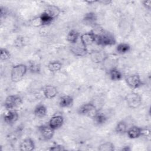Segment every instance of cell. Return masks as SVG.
<instances>
[{
    "label": "cell",
    "instance_id": "6da1fadb",
    "mask_svg": "<svg viewBox=\"0 0 151 151\" xmlns=\"http://www.w3.org/2000/svg\"><path fill=\"white\" fill-rule=\"evenodd\" d=\"M28 70V67L24 64L14 65L11 72V79L12 82L17 83L21 81L25 76Z\"/></svg>",
    "mask_w": 151,
    "mask_h": 151
},
{
    "label": "cell",
    "instance_id": "7a4b0ae2",
    "mask_svg": "<svg viewBox=\"0 0 151 151\" xmlns=\"http://www.w3.org/2000/svg\"><path fill=\"white\" fill-rule=\"evenodd\" d=\"M97 44L102 46L112 45L115 44L116 40L113 35L109 32H103L100 34H97L96 42Z\"/></svg>",
    "mask_w": 151,
    "mask_h": 151
},
{
    "label": "cell",
    "instance_id": "3957f363",
    "mask_svg": "<svg viewBox=\"0 0 151 151\" xmlns=\"http://www.w3.org/2000/svg\"><path fill=\"white\" fill-rule=\"evenodd\" d=\"M98 111L99 110L92 103H87L83 104L78 109V114L90 117L91 118H93Z\"/></svg>",
    "mask_w": 151,
    "mask_h": 151
},
{
    "label": "cell",
    "instance_id": "277c9868",
    "mask_svg": "<svg viewBox=\"0 0 151 151\" xmlns=\"http://www.w3.org/2000/svg\"><path fill=\"white\" fill-rule=\"evenodd\" d=\"M22 103V99L18 95H9L8 96L5 101L4 107L7 110H14Z\"/></svg>",
    "mask_w": 151,
    "mask_h": 151
},
{
    "label": "cell",
    "instance_id": "5b68a950",
    "mask_svg": "<svg viewBox=\"0 0 151 151\" xmlns=\"http://www.w3.org/2000/svg\"><path fill=\"white\" fill-rule=\"evenodd\" d=\"M126 100L128 106L131 109H136L142 103L141 97L136 93L128 94L126 97Z\"/></svg>",
    "mask_w": 151,
    "mask_h": 151
},
{
    "label": "cell",
    "instance_id": "8992f818",
    "mask_svg": "<svg viewBox=\"0 0 151 151\" xmlns=\"http://www.w3.org/2000/svg\"><path fill=\"white\" fill-rule=\"evenodd\" d=\"M91 60L95 63H100L104 61L108 57L107 53L103 50H93L90 53Z\"/></svg>",
    "mask_w": 151,
    "mask_h": 151
},
{
    "label": "cell",
    "instance_id": "52a82bcc",
    "mask_svg": "<svg viewBox=\"0 0 151 151\" xmlns=\"http://www.w3.org/2000/svg\"><path fill=\"white\" fill-rule=\"evenodd\" d=\"M38 130L40 136L45 140H50L54 134V130L49 125H41L38 127Z\"/></svg>",
    "mask_w": 151,
    "mask_h": 151
},
{
    "label": "cell",
    "instance_id": "ba28073f",
    "mask_svg": "<svg viewBox=\"0 0 151 151\" xmlns=\"http://www.w3.org/2000/svg\"><path fill=\"white\" fill-rule=\"evenodd\" d=\"M97 34L93 31L86 32L82 34L80 37V40L81 44L87 47V46L92 44L96 42Z\"/></svg>",
    "mask_w": 151,
    "mask_h": 151
},
{
    "label": "cell",
    "instance_id": "9c48e42d",
    "mask_svg": "<svg viewBox=\"0 0 151 151\" xmlns=\"http://www.w3.org/2000/svg\"><path fill=\"white\" fill-rule=\"evenodd\" d=\"M127 84L132 88H137L142 85V81L138 74H132L126 78Z\"/></svg>",
    "mask_w": 151,
    "mask_h": 151
},
{
    "label": "cell",
    "instance_id": "30bf717a",
    "mask_svg": "<svg viewBox=\"0 0 151 151\" xmlns=\"http://www.w3.org/2000/svg\"><path fill=\"white\" fill-rule=\"evenodd\" d=\"M64 123V118L61 115H55L52 116L50 121L48 125L54 130H56L61 127Z\"/></svg>",
    "mask_w": 151,
    "mask_h": 151
},
{
    "label": "cell",
    "instance_id": "8fae6325",
    "mask_svg": "<svg viewBox=\"0 0 151 151\" xmlns=\"http://www.w3.org/2000/svg\"><path fill=\"white\" fill-rule=\"evenodd\" d=\"M126 133L129 138L136 139L141 136L143 134L144 130L140 127L137 126H133L128 129Z\"/></svg>",
    "mask_w": 151,
    "mask_h": 151
},
{
    "label": "cell",
    "instance_id": "7c38bea8",
    "mask_svg": "<svg viewBox=\"0 0 151 151\" xmlns=\"http://www.w3.org/2000/svg\"><path fill=\"white\" fill-rule=\"evenodd\" d=\"M74 44V45L71 47L70 50L75 55L78 57H83L87 54L88 51L87 47L84 46L82 44L81 45L76 44H76Z\"/></svg>",
    "mask_w": 151,
    "mask_h": 151
},
{
    "label": "cell",
    "instance_id": "4fadbf2b",
    "mask_svg": "<svg viewBox=\"0 0 151 151\" xmlns=\"http://www.w3.org/2000/svg\"><path fill=\"white\" fill-rule=\"evenodd\" d=\"M18 117L19 115L17 111L14 110H9L4 116V120L6 123L8 124H12L18 120Z\"/></svg>",
    "mask_w": 151,
    "mask_h": 151
},
{
    "label": "cell",
    "instance_id": "5bb4252c",
    "mask_svg": "<svg viewBox=\"0 0 151 151\" xmlns=\"http://www.w3.org/2000/svg\"><path fill=\"white\" fill-rule=\"evenodd\" d=\"M57 89L52 85H47L43 89V93L44 96L48 99L54 98L57 94Z\"/></svg>",
    "mask_w": 151,
    "mask_h": 151
},
{
    "label": "cell",
    "instance_id": "9a60e30c",
    "mask_svg": "<svg viewBox=\"0 0 151 151\" xmlns=\"http://www.w3.org/2000/svg\"><path fill=\"white\" fill-rule=\"evenodd\" d=\"M35 148V143L31 138H27L22 141L19 145V149L21 151H31Z\"/></svg>",
    "mask_w": 151,
    "mask_h": 151
},
{
    "label": "cell",
    "instance_id": "2e32d148",
    "mask_svg": "<svg viewBox=\"0 0 151 151\" xmlns=\"http://www.w3.org/2000/svg\"><path fill=\"white\" fill-rule=\"evenodd\" d=\"M73 99L71 96L68 95H65L62 96L59 101V105L61 107L67 108L70 107L73 105Z\"/></svg>",
    "mask_w": 151,
    "mask_h": 151
},
{
    "label": "cell",
    "instance_id": "e0dca14e",
    "mask_svg": "<svg viewBox=\"0 0 151 151\" xmlns=\"http://www.w3.org/2000/svg\"><path fill=\"white\" fill-rule=\"evenodd\" d=\"M110 78L113 81H119L122 79L123 74L122 72L116 68H112L109 72Z\"/></svg>",
    "mask_w": 151,
    "mask_h": 151
},
{
    "label": "cell",
    "instance_id": "ac0fdd59",
    "mask_svg": "<svg viewBox=\"0 0 151 151\" xmlns=\"http://www.w3.org/2000/svg\"><path fill=\"white\" fill-rule=\"evenodd\" d=\"M47 108L43 104H39L35 107L34 110V115L39 118L44 117L47 114Z\"/></svg>",
    "mask_w": 151,
    "mask_h": 151
},
{
    "label": "cell",
    "instance_id": "d6986e66",
    "mask_svg": "<svg viewBox=\"0 0 151 151\" xmlns=\"http://www.w3.org/2000/svg\"><path fill=\"white\" fill-rule=\"evenodd\" d=\"M93 119L94 124L97 126H100L104 124L107 120V116L104 114L99 111H98V113L94 116Z\"/></svg>",
    "mask_w": 151,
    "mask_h": 151
},
{
    "label": "cell",
    "instance_id": "ffe728a7",
    "mask_svg": "<svg viewBox=\"0 0 151 151\" xmlns=\"http://www.w3.org/2000/svg\"><path fill=\"white\" fill-rule=\"evenodd\" d=\"M45 12L54 19L59 15L60 13V9L57 6L50 5L47 7V9L45 11Z\"/></svg>",
    "mask_w": 151,
    "mask_h": 151
},
{
    "label": "cell",
    "instance_id": "44dd1931",
    "mask_svg": "<svg viewBox=\"0 0 151 151\" xmlns=\"http://www.w3.org/2000/svg\"><path fill=\"white\" fill-rule=\"evenodd\" d=\"M129 128L127 123L124 120H121L116 124L115 130L117 133L124 134L127 132Z\"/></svg>",
    "mask_w": 151,
    "mask_h": 151
},
{
    "label": "cell",
    "instance_id": "7402d4cb",
    "mask_svg": "<svg viewBox=\"0 0 151 151\" xmlns=\"http://www.w3.org/2000/svg\"><path fill=\"white\" fill-rule=\"evenodd\" d=\"M79 36L80 34L75 29H71L68 32L67 34V40L71 44H76Z\"/></svg>",
    "mask_w": 151,
    "mask_h": 151
},
{
    "label": "cell",
    "instance_id": "603a6c76",
    "mask_svg": "<svg viewBox=\"0 0 151 151\" xmlns=\"http://www.w3.org/2000/svg\"><path fill=\"white\" fill-rule=\"evenodd\" d=\"M41 24V25H47L52 22V21L54 20V19L51 17L47 12L45 11L42 12L40 16L38 17Z\"/></svg>",
    "mask_w": 151,
    "mask_h": 151
},
{
    "label": "cell",
    "instance_id": "cb8c5ba5",
    "mask_svg": "<svg viewBox=\"0 0 151 151\" xmlns=\"http://www.w3.org/2000/svg\"><path fill=\"white\" fill-rule=\"evenodd\" d=\"M48 69L51 71V72H57L59 70H61L62 67V64L58 61H51L49 63V64L47 65Z\"/></svg>",
    "mask_w": 151,
    "mask_h": 151
},
{
    "label": "cell",
    "instance_id": "d4e9b609",
    "mask_svg": "<svg viewBox=\"0 0 151 151\" xmlns=\"http://www.w3.org/2000/svg\"><path fill=\"white\" fill-rule=\"evenodd\" d=\"M83 20L85 22L90 24H93L96 22L97 20V16L94 12H90L88 13H86L83 18Z\"/></svg>",
    "mask_w": 151,
    "mask_h": 151
},
{
    "label": "cell",
    "instance_id": "484cf974",
    "mask_svg": "<svg viewBox=\"0 0 151 151\" xmlns=\"http://www.w3.org/2000/svg\"><path fill=\"white\" fill-rule=\"evenodd\" d=\"M130 50V46L126 43H120L116 47L117 51L121 54L128 52Z\"/></svg>",
    "mask_w": 151,
    "mask_h": 151
},
{
    "label": "cell",
    "instance_id": "4316f807",
    "mask_svg": "<svg viewBox=\"0 0 151 151\" xmlns=\"http://www.w3.org/2000/svg\"><path fill=\"white\" fill-rule=\"evenodd\" d=\"M99 150L100 151H113L114 150V146L111 142H106L99 146Z\"/></svg>",
    "mask_w": 151,
    "mask_h": 151
},
{
    "label": "cell",
    "instance_id": "83f0119b",
    "mask_svg": "<svg viewBox=\"0 0 151 151\" xmlns=\"http://www.w3.org/2000/svg\"><path fill=\"white\" fill-rule=\"evenodd\" d=\"M28 69L32 73L38 74L41 71V67L38 64H37L36 63H34V62H32V63H29V65L28 67Z\"/></svg>",
    "mask_w": 151,
    "mask_h": 151
},
{
    "label": "cell",
    "instance_id": "f1b7e54d",
    "mask_svg": "<svg viewBox=\"0 0 151 151\" xmlns=\"http://www.w3.org/2000/svg\"><path fill=\"white\" fill-rule=\"evenodd\" d=\"M11 57V54L9 51L6 49V48H1L0 50V57L1 60L2 61H5L8 59H9Z\"/></svg>",
    "mask_w": 151,
    "mask_h": 151
},
{
    "label": "cell",
    "instance_id": "f546056e",
    "mask_svg": "<svg viewBox=\"0 0 151 151\" xmlns=\"http://www.w3.org/2000/svg\"><path fill=\"white\" fill-rule=\"evenodd\" d=\"M50 150H54V151H61V150H64L65 148L64 146L59 145H57L53 146H51L50 148H49Z\"/></svg>",
    "mask_w": 151,
    "mask_h": 151
},
{
    "label": "cell",
    "instance_id": "4dcf8cb0",
    "mask_svg": "<svg viewBox=\"0 0 151 151\" xmlns=\"http://www.w3.org/2000/svg\"><path fill=\"white\" fill-rule=\"evenodd\" d=\"M143 4L146 8H147L148 9H150V6H151V1L150 0L143 1Z\"/></svg>",
    "mask_w": 151,
    "mask_h": 151
},
{
    "label": "cell",
    "instance_id": "1f68e13d",
    "mask_svg": "<svg viewBox=\"0 0 151 151\" xmlns=\"http://www.w3.org/2000/svg\"><path fill=\"white\" fill-rule=\"evenodd\" d=\"M100 3H102L104 5H108L110 4V3H111V1H99Z\"/></svg>",
    "mask_w": 151,
    "mask_h": 151
},
{
    "label": "cell",
    "instance_id": "d6a6232c",
    "mask_svg": "<svg viewBox=\"0 0 151 151\" xmlns=\"http://www.w3.org/2000/svg\"><path fill=\"white\" fill-rule=\"evenodd\" d=\"M122 150H130V148H127V147H126V148H123V149H122Z\"/></svg>",
    "mask_w": 151,
    "mask_h": 151
}]
</instances>
